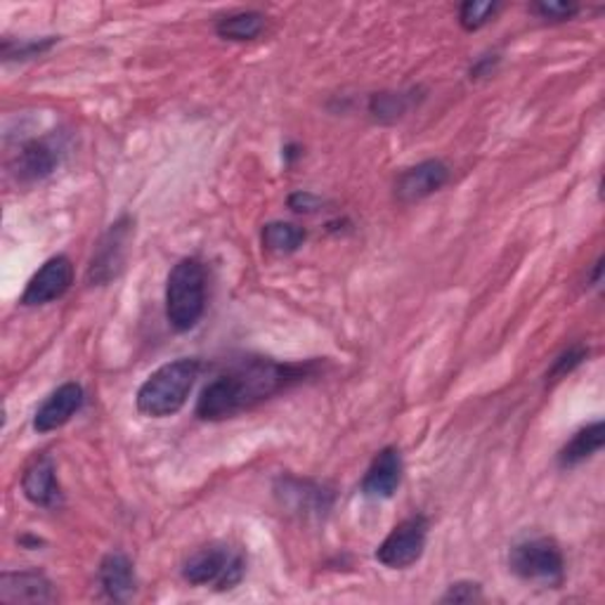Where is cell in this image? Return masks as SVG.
<instances>
[{
    "label": "cell",
    "mask_w": 605,
    "mask_h": 605,
    "mask_svg": "<svg viewBox=\"0 0 605 605\" xmlns=\"http://www.w3.org/2000/svg\"><path fill=\"white\" fill-rule=\"evenodd\" d=\"M305 376V366L280 364L272 360H246L209 381L196 400L201 421H225L259 402L282 393Z\"/></svg>",
    "instance_id": "cell-1"
},
{
    "label": "cell",
    "mask_w": 605,
    "mask_h": 605,
    "mask_svg": "<svg viewBox=\"0 0 605 605\" xmlns=\"http://www.w3.org/2000/svg\"><path fill=\"white\" fill-rule=\"evenodd\" d=\"M201 372V362L194 357H180L161 364L147 376L135 395L138 412L150 419H167L178 414L194 389Z\"/></svg>",
    "instance_id": "cell-2"
},
{
    "label": "cell",
    "mask_w": 605,
    "mask_h": 605,
    "mask_svg": "<svg viewBox=\"0 0 605 605\" xmlns=\"http://www.w3.org/2000/svg\"><path fill=\"white\" fill-rule=\"evenodd\" d=\"M206 310V268L199 259H182L167 280V320L173 332L185 334Z\"/></svg>",
    "instance_id": "cell-3"
},
{
    "label": "cell",
    "mask_w": 605,
    "mask_h": 605,
    "mask_svg": "<svg viewBox=\"0 0 605 605\" xmlns=\"http://www.w3.org/2000/svg\"><path fill=\"white\" fill-rule=\"evenodd\" d=\"M246 575V556L240 548L213 542L196 548L182 565V577L192 586H213L215 592H230Z\"/></svg>",
    "instance_id": "cell-4"
},
{
    "label": "cell",
    "mask_w": 605,
    "mask_h": 605,
    "mask_svg": "<svg viewBox=\"0 0 605 605\" xmlns=\"http://www.w3.org/2000/svg\"><path fill=\"white\" fill-rule=\"evenodd\" d=\"M508 567L523 582H537L554 589L565 579V558L552 537H527L513 544Z\"/></svg>",
    "instance_id": "cell-5"
},
{
    "label": "cell",
    "mask_w": 605,
    "mask_h": 605,
    "mask_svg": "<svg viewBox=\"0 0 605 605\" xmlns=\"http://www.w3.org/2000/svg\"><path fill=\"white\" fill-rule=\"evenodd\" d=\"M426 540L428 518L419 513V516L405 518L391 530V535L376 548V561L391 567V571H405V567H412L421 556H424Z\"/></svg>",
    "instance_id": "cell-6"
},
{
    "label": "cell",
    "mask_w": 605,
    "mask_h": 605,
    "mask_svg": "<svg viewBox=\"0 0 605 605\" xmlns=\"http://www.w3.org/2000/svg\"><path fill=\"white\" fill-rule=\"evenodd\" d=\"M131 228H133L131 218L123 215L104 232V236L93 253V261H90L88 265V284L102 286L119 278V272L123 270V263H125L128 242H131V234H133Z\"/></svg>",
    "instance_id": "cell-7"
},
{
    "label": "cell",
    "mask_w": 605,
    "mask_h": 605,
    "mask_svg": "<svg viewBox=\"0 0 605 605\" xmlns=\"http://www.w3.org/2000/svg\"><path fill=\"white\" fill-rule=\"evenodd\" d=\"M73 284V265L67 255H52L29 280L20 303L27 307L60 301Z\"/></svg>",
    "instance_id": "cell-8"
},
{
    "label": "cell",
    "mask_w": 605,
    "mask_h": 605,
    "mask_svg": "<svg viewBox=\"0 0 605 605\" xmlns=\"http://www.w3.org/2000/svg\"><path fill=\"white\" fill-rule=\"evenodd\" d=\"M450 182V167L440 159H426L416 167L400 173L395 182V199L400 204H416L424 201L437 190H443Z\"/></svg>",
    "instance_id": "cell-9"
},
{
    "label": "cell",
    "mask_w": 605,
    "mask_h": 605,
    "mask_svg": "<svg viewBox=\"0 0 605 605\" xmlns=\"http://www.w3.org/2000/svg\"><path fill=\"white\" fill-rule=\"evenodd\" d=\"M85 402V391L81 383L69 381L62 383L58 391H52L43 402L41 407L33 414V428L36 433H52L62 426H67L69 421L77 416Z\"/></svg>",
    "instance_id": "cell-10"
},
{
    "label": "cell",
    "mask_w": 605,
    "mask_h": 605,
    "mask_svg": "<svg viewBox=\"0 0 605 605\" xmlns=\"http://www.w3.org/2000/svg\"><path fill=\"white\" fill-rule=\"evenodd\" d=\"M402 454L397 447H383L362 478V494L366 500H391L402 483Z\"/></svg>",
    "instance_id": "cell-11"
},
{
    "label": "cell",
    "mask_w": 605,
    "mask_h": 605,
    "mask_svg": "<svg viewBox=\"0 0 605 605\" xmlns=\"http://www.w3.org/2000/svg\"><path fill=\"white\" fill-rule=\"evenodd\" d=\"M22 492L33 506L58 508L62 504V487L52 456L41 454L27 466L22 475Z\"/></svg>",
    "instance_id": "cell-12"
},
{
    "label": "cell",
    "mask_w": 605,
    "mask_h": 605,
    "mask_svg": "<svg viewBox=\"0 0 605 605\" xmlns=\"http://www.w3.org/2000/svg\"><path fill=\"white\" fill-rule=\"evenodd\" d=\"M0 601L3 603H50L54 601L52 582L39 571H20L0 575Z\"/></svg>",
    "instance_id": "cell-13"
},
{
    "label": "cell",
    "mask_w": 605,
    "mask_h": 605,
    "mask_svg": "<svg viewBox=\"0 0 605 605\" xmlns=\"http://www.w3.org/2000/svg\"><path fill=\"white\" fill-rule=\"evenodd\" d=\"M98 579L107 598H112L117 603L131 601L135 589H138V579H135V567L125 554L114 552L107 554L100 563Z\"/></svg>",
    "instance_id": "cell-14"
},
{
    "label": "cell",
    "mask_w": 605,
    "mask_h": 605,
    "mask_svg": "<svg viewBox=\"0 0 605 605\" xmlns=\"http://www.w3.org/2000/svg\"><path fill=\"white\" fill-rule=\"evenodd\" d=\"M274 492H278V497L282 500L284 506L299 513H317V516L329 511V506L334 502L332 492L301 478H280Z\"/></svg>",
    "instance_id": "cell-15"
},
{
    "label": "cell",
    "mask_w": 605,
    "mask_h": 605,
    "mask_svg": "<svg viewBox=\"0 0 605 605\" xmlns=\"http://www.w3.org/2000/svg\"><path fill=\"white\" fill-rule=\"evenodd\" d=\"M58 163L60 154L52 144H48L46 140H29L27 144H22L20 154H17L14 173L22 182H39L52 175Z\"/></svg>",
    "instance_id": "cell-16"
},
{
    "label": "cell",
    "mask_w": 605,
    "mask_h": 605,
    "mask_svg": "<svg viewBox=\"0 0 605 605\" xmlns=\"http://www.w3.org/2000/svg\"><path fill=\"white\" fill-rule=\"evenodd\" d=\"M605 443V426L603 421H594V424L582 426L558 452V466L561 468H575L592 460L596 452L603 450Z\"/></svg>",
    "instance_id": "cell-17"
},
{
    "label": "cell",
    "mask_w": 605,
    "mask_h": 605,
    "mask_svg": "<svg viewBox=\"0 0 605 605\" xmlns=\"http://www.w3.org/2000/svg\"><path fill=\"white\" fill-rule=\"evenodd\" d=\"M265 29V14L255 12V10H242V12H232L223 20H218L215 33L225 41H255Z\"/></svg>",
    "instance_id": "cell-18"
},
{
    "label": "cell",
    "mask_w": 605,
    "mask_h": 605,
    "mask_svg": "<svg viewBox=\"0 0 605 605\" xmlns=\"http://www.w3.org/2000/svg\"><path fill=\"white\" fill-rule=\"evenodd\" d=\"M305 240H307V234L303 228L293 225V223H284V220H272V223L263 225V232H261L263 249L270 253H278V255L296 253L305 244Z\"/></svg>",
    "instance_id": "cell-19"
},
{
    "label": "cell",
    "mask_w": 605,
    "mask_h": 605,
    "mask_svg": "<svg viewBox=\"0 0 605 605\" xmlns=\"http://www.w3.org/2000/svg\"><path fill=\"white\" fill-rule=\"evenodd\" d=\"M412 107L407 93H376L370 100V114L381 123H393L405 117Z\"/></svg>",
    "instance_id": "cell-20"
},
{
    "label": "cell",
    "mask_w": 605,
    "mask_h": 605,
    "mask_svg": "<svg viewBox=\"0 0 605 605\" xmlns=\"http://www.w3.org/2000/svg\"><path fill=\"white\" fill-rule=\"evenodd\" d=\"M497 10L500 3H492V0H466L460 8V24L464 31H478L492 22Z\"/></svg>",
    "instance_id": "cell-21"
},
{
    "label": "cell",
    "mask_w": 605,
    "mask_h": 605,
    "mask_svg": "<svg viewBox=\"0 0 605 605\" xmlns=\"http://www.w3.org/2000/svg\"><path fill=\"white\" fill-rule=\"evenodd\" d=\"M54 43H58V39H52V36H48V39H39V41H20V43H12L10 39H6L3 41V60L10 62V60L41 58V54L48 52Z\"/></svg>",
    "instance_id": "cell-22"
},
{
    "label": "cell",
    "mask_w": 605,
    "mask_h": 605,
    "mask_svg": "<svg viewBox=\"0 0 605 605\" xmlns=\"http://www.w3.org/2000/svg\"><path fill=\"white\" fill-rule=\"evenodd\" d=\"M586 357H589V347H584V345L567 347V351H563V353L554 360L552 370L546 372V379H548V381H558V379H563V376H567V374H573Z\"/></svg>",
    "instance_id": "cell-23"
},
{
    "label": "cell",
    "mask_w": 605,
    "mask_h": 605,
    "mask_svg": "<svg viewBox=\"0 0 605 605\" xmlns=\"http://www.w3.org/2000/svg\"><path fill=\"white\" fill-rule=\"evenodd\" d=\"M443 603H475L483 601V586L481 582H471V579H462L454 582L447 586V592L440 598Z\"/></svg>",
    "instance_id": "cell-24"
},
{
    "label": "cell",
    "mask_w": 605,
    "mask_h": 605,
    "mask_svg": "<svg viewBox=\"0 0 605 605\" xmlns=\"http://www.w3.org/2000/svg\"><path fill=\"white\" fill-rule=\"evenodd\" d=\"M533 12H537L542 20L552 22H567L579 12V6L575 3H558V0H542V3L533 6Z\"/></svg>",
    "instance_id": "cell-25"
},
{
    "label": "cell",
    "mask_w": 605,
    "mask_h": 605,
    "mask_svg": "<svg viewBox=\"0 0 605 605\" xmlns=\"http://www.w3.org/2000/svg\"><path fill=\"white\" fill-rule=\"evenodd\" d=\"M289 209L296 213H315L322 209V199L313 192H293L289 196Z\"/></svg>",
    "instance_id": "cell-26"
},
{
    "label": "cell",
    "mask_w": 605,
    "mask_h": 605,
    "mask_svg": "<svg viewBox=\"0 0 605 605\" xmlns=\"http://www.w3.org/2000/svg\"><path fill=\"white\" fill-rule=\"evenodd\" d=\"M500 64V58L497 54H485V58H481L478 62H475L471 67V79H483V77H490V73L494 71V67Z\"/></svg>",
    "instance_id": "cell-27"
},
{
    "label": "cell",
    "mask_w": 605,
    "mask_h": 605,
    "mask_svg": "<svg viewBox=\"0 0 605 605\" xmlns=\"http://www.w3.org/2000/svg\"><path fill=\"white\" fill-rule=\"evenodd\" d=\"M601 274H603V259H598V261H596L594 272H592V284H594V286H598V284H601Z\"/></svg>",
    "instance_id": "cell-28"
}]
</instances>
